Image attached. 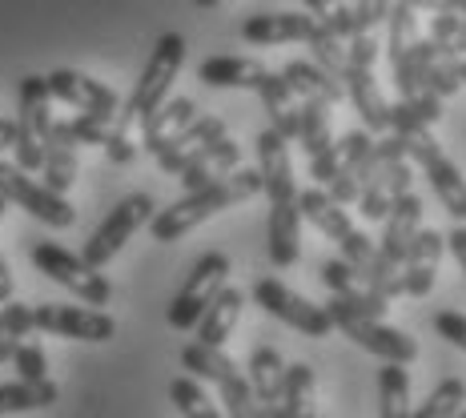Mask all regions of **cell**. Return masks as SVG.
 I'll return each mask as SVG.
<instances>
[{"mask_svg":"<svg viewBox=\"0 0 466 418\" xmlns=\"http://www.w3.org/2000/svg\"><path fill=\"white\" fill-rule=\"evenodd\" d=\"M261 189H266V186H261L258 165H254V169H233L229 178L213 181V186H206V189L181 193L173 206H165L161 213H153L149 233H153V241L169 246V241L186 238L189 229H198L201 221L218 218V213L229 209V206H241V201H249V198H254V193H261Z\"/></svg>","mask_w":466,"mask_h":418,"instance_id":"cell-1","label":"cell"},{"mask_svg":"<svg viewBox=\"0 0 466 418\" xmlns=\"http://www.w3.org/2000/svg\"><path fill=\"white\" fill-rule=\"evenodd\" d=\"M186 36L181 33H161L157 45H153L149 61H145V69L137 76V89H133V97L125 101L121 117L113 121V133H125V138H133V129H141L145 117H153V109L169 97V85L177 81L181 65H186Z\"/></svg>","mask_w":466,"mask_h":418,"instance_id":"cell-2","label":"cell"},{"mask_svg":"<svg viewBox=\"0 0 466 418\" xmlns=\"http://www.w3.org/2000/svg\"><path fill=\"white\" fill-rule=\"evenodd\" d=\"M298 206H302L306 221H314V229H322L329 241H338V246H342V258L358 270V274H362V278L370 274L378 246H374L370 233H362L354 221H350L346 206H338V201L329 198L322 186H309V189L298 193Z\"/></svg>","mask_w":466,"mask_h":418,"instance_id":"cell-3","label":"cell"},{"mask_svg":"<svg viewBox=\"0 0 466 418\" xmlns=\"http://www.w3.org/2000/svg\"><path fill=\"white\" fill-rule=\"evenodd\" d=\"M181 366H186L193 378L218 382L229 418H258V398H254V386H249V374L241 371L221 346H206V342L181 346Z\"/></svg>","mask_w":466,"mask_h":418,"instance_id":"cell-4","label":"cell"},{"mask_svg":"<svg viewBox=\"0 0 466 418\" xmlns=\"http://www.w3.org/2000/svg\"><path fill=\"white\" fill-rule=\"evenodd\" d=\"M53 93H48V81L36 73H28L16 81V165L21 169H41L45 165V145L48 133H53V109H48Z\"/></svg>","mask_w":466,"mask_h":418,"instance_id":"cell-5","label":"cell"},{"mask_svg":"<svg viewBox=\"0 0 466 418\" xmlns=\"http://www.w3.org/2000/svg\"><path fill=\"white\" fill-rule=\"evenodd\" d=\"M326 310H329V318H334V330H342L350 342H358L362 350H370V354L382 358V362L410 366L414 358H419V342H414L410 334H402V330L386 326L382 318L358 314V310H350L342 298H329Z\"/></svg>","mask_w":466,"mask_h":418,"instance_id":"cell-6","label":"cell"},{"mask_svg":"<svg viewBox=\"0 0 466 418\" xmlns=\"http://www.w3.org/2000/svg\"><path fill=\"white\" fill-rule=\"evenodd\" d=\"M229 281V254H221V250H209V254H201L193 261V270L181 281V290L173 294L169 302V326L173 330H193L201 322V314L218 302V294L226 290Z\"/></svg>","mask_w":466,"mask_h":418,"instance_id":"cell-7","label":"cell"},{"mask_svg":"<svg viewBox=\"0 0 466 418\" xmlns=\"http://www.w3.org/2000/svg\"><path fill=\"white\" fill-rule=\"evenodd\" d=\"M33 266L41 270L45 278H53L56 286H65L73 298H81V302H89L96 310L113 302V281L105 274H96L81 254H69V250L56 246V241H36L33 246Z\"/></svg>","mask_w":466,"mask_h":418,"instance_id":"cell-8","label":"cell"},{"mask_svg":"<svg viewBox=\"0 0 466 418\" xmlns=\"http://www.w3.org/2000/svg\"><path fill=\"white\" fill-rule=\"evenodd\" d=\"M153 221V198L149 193H129V198H121L116 206L105 213V221L89 233V241H85L81 258L89 261L93 270L109 266V261L125 250V241L133 238L141 226H149Z\"/></svg>","mask_w":466,"mask_h":418,"instance_id":"cell-9","label":"cell"},{"mask_svg":"<svg viewBox=\"0 0 466 418\" xmlns=\"http://www.w3.org/2000/svg\"><path fill=\"white\" fill-rule=\"evenodd\" d=\"M0 198H5L8 206H21L25 213H33L45 226L69 229L76 221V209L69 206V198L48 189L45 181H33L28 169H21L16 161H0Z\"/></svg>","mask_w":466,"mask_h":418,"instance_id":"cell-10","label":"cell"},{"mask_svg":"<svg viewBox=\"0 0 466 418\" xmlns=\"http://www.w3.org/2000/svg\"><path fill=\"white\" fill-rule=\"evenodd\" d=\"M402 138H406V149H410V161L426 173L431 189L439 193L442 209L451 213L454 221H466V178H462V169L442 153V145L434 141L431 129H422V133H402Z\"/></svg>","mask_w":466,"mask_h":418,"instance_id":"cell-11","label":"cell"},{"mask_svg":"<svg viewBox=\"0 0 466 418\" xmlns=\"http://www.w3.org/2000/svg\"><path fill=\"white\" fill-rule=\"evenodd\" d=\"M254 302L266 310L269 318H281V322L294 326L298 334H306V338H326L329 330H334V318H329L326 306L306 302L302 294H294L289 286H281L278 278L254 281Z\"/></svg>","mask_w":466,"mask_h":418,"instance_id":"cell-12","label":"cell"},{"mask_svg":"<svg viewBox=\"0 0 466 418\" xmlns=\"http://www.w3.org/2000/svg\"><path fill=\"white\" fill-rule=\"evenodd\" d=\"M36 334L48 338H73V342H109L116 334L113 314L96 306H61V302H41L33 306Z\"/></svg>","mask_w":466,"mask_h":418,"instance_id":"cell-13","label":"cell"},{"mask_svg":"<svg viewBox=\"0 0 466 418\" xmlns=\"http://www.w3.org/2000/svg\"><path fill=\"white\" fill-rule=\"evenodd\" d=\"M48 81V93L56 97V101H65L69 109L76 113H89L96 117V121H116L121 117V97H116L105 81H93V76H85V73H76V69H53L45 76Z\"/></svg>","mask_w":466,"mask_h":418,"instance_id":"cell-14","label":"cell"},{"mask_svg":"<svg viewBox=\"0 0 466 418\" xmlns=\"http://www.w3.org/2000/svg\"><path fill=\"white\" fill-rule=\"evenodd\" d=\"M414 189V169L410 158H398V161H382L370 153V169H366L362 193H358V209H362L366 221H386V213L402 193Z\"/></svg>","mask_w":466,"mask_h":418,"instance_id":"cell-15","label":"cell"},{"mask_svg":"<svg viewBox=\"0 0 466 418\" xmlns=\"http://www.w3.org/2000/svg\"><path fill=\"white\" fill-rule=\"evenodd\" d=\"M422 41L419 33V8L402 5L394 0L390 8V21H386V48H390V69H394V85H398V97H419L414 89V45Z\"/></svg>","mask_w":466,"mask_h":418,"instance_id":"cell-16","label":"cell"},{"mask_svg":"<svg viewBox=\"0 0 466 418\" xmlns=\"http://www.w3.org/2000/svg\"><path fill=\"white\" fill-rule=\"evenodd\" d=\"M370 153H374L370 129H350L346 138H338V173L326 186V193L338 201V206H354L358 201L366 169H370Z\"/></svg>","mask_w":466,"mask_h":418,"instance_id":"cell-17","label":"cell"},{"mask_svg":"<svg viewBox=\"0 0 466 418\" xmlns=\"http://www.w3.org/2000/svg\"><path fill=\"white\" fill-rule=\"evenodd\" d=\"M258 173H261V193L269 198V206L281 201H298V181H294V161H289V141L278 129L258 133Z\"/></svg>","mask_w":466,"mask_h":418,"instance_id":"cell-18","label":"cell"},{"mask_svg":"<svg viewBox=\"0 0 466 418\" xmlns=\"http://www.w3.org/2000/svg\"><path fill=\"white\" fill-rule=\"evenodd\" d=\"M446 238L439 229H419V238L410 241L402 258V270H398V290L402 298H426L434 290V278H439V261H442Z\"/></svg>","mask_w":466,"mask_h":418,"instance_id":"cell-19","label":"cell"},{"mask_svg":"<svg viewBox=\"0 0 466 418\" xmlns=\"http://www.w3.org/2000/svg\"><path fill=\"white\" fill-rule=\"evenodd\" d=\"M322 25L309 13H258L241 21V41L249 45H306L314 28Z\"/></svg>","mask_w":466,"mask_h":418,"instance_id":"cell-20","label":"cell"},{"mask_svg":"<svg viewBox=\"0 0 466 418\" xmlns=\"http://www.w3.org/2000/svg\"><path fill=\"white\" fill-rule=\"evenodd\" d=\"M218 138H226V121H221L218 113H198L186 129L173 133V138L161 145L153 161H157V169H165V173H181L193 161V153L206 149V145Z\"/></svg>","mask_w":466,"mask_h":418,"instance_id":"cell-21","label":"cell"},{"mask_svg":"<svg viewBox=\"0 0 466 418\" xmlns=\"http://www.w3.org/2000/svg\"><path fill=\"white\" fill-rule=\"evenodd\" d=\"M241 158H246V153H241L238 141H233V138H218V141H209L206 149L193 153V161L177 173V181L186 186V193L206 189V186H213V181L229 178L233 169H241Z\"/></svg>","mask_w":466,"mask_h":418,"instance_id":"cell-22","label":"cell"},{"mask_svg":"<svg viewBox=\"0 0 466 418\" xmlns=\"http://www.w3.org/2000/svg\"><path fill=\"white\" fill-rule=\"evenodd\" d=\"M346 97L358 113H362L366 129L370 133H390V101L378 89V76H374V65H346Z\"/></svg>","mask_w":466,"mask_h":418,"instance_id":"cell-23","label":"cell"},{"mask_svg":"<svg viewBox=\"0 0 466 418\" xmlns=\"http://www.w3.org/2000/svg\"><path fill=\"white\" fill-rule=\"evenodd\" d=\"M76 169H81V141H76L69 121H53V133H48L45 145V186L56 193H69L76 181Z\"/></svg>","mask_w":466,"mask_h":418,"instance_id":"cell-24","label":"cell"},{"mask_svg":"<svg viewBox=\"0 0 466 418\" xmlns=\"http://www.w3.org/2000/svg\"><path fill=\"white\" fill-rule=\"evenodd\" d=\"M249 386L258 398V418H281V391H286V362L274 346H258L249 358Z\"/></svg>","mask_w":466,"mask_h":418,"instance_id":"cell-25","label":"cell"},{"mask_svg":"<svg viewBox=\"0 0 466 418\" xmlns=\"http://www.w3.org/2000/svg\"><path fill=\"white\" fill-rule=\"evenodd\" d=\"M258 97L269 113V129H278L286 141H298V133H302V97L289 89L286 76L266 73V81L258 85Z\"/></svg>","mask_w":466,"mask_h":418,"instance_id":"cell-26","label":"cell"},{"mask_svg":"<svg viewBox=\"0 0 466 418\" xmlns=\"http://www.w3.org/2000/svg\"><path fill=\"white\" fill-rule=\"evenodd\" d=\"M281 76H286L289 89L302 97V101H322L329 109H338L342 101H350L346 81H338L334 73H326L322 65H314V61H289L286 69H281Z\"/></svg>","mask_w":466,"mask_h":418,"instance_id":"cell-27","label":"cell"},{"mask_svg":"<svg viewBox=\"0 0 466 418\" xmlns=\"http://www.w3.org/2000/svg\"><path fill=\"white\" fill-rule=\"evenodd\" d=\"M266 73L269 69L258 56H206L198 65V76L209 89H258Z\"/></svg>","mask_w":466,"mask_h":418,"instance_id":"cell-28","label":"cell"},{"mask_svg":"<svg viewBox=\"0 0 466 418\" xmlns=\"http://www.w3.org/2000/svg\"><path fill=\"white\" fill-rule=\"evenodd\" d=\"M193 117H198V105H193L189 97H165L157 109H153V117H145V125H141V149L149 153V158H157L161 145L169 141L173 133L186 129Z\"/></svg>","mask_w":466,"mask_h":418,"instance_id":"cell-29","label":"cell"},{"mask_svg":"<svg viewBox=\"0 0 466 418\" xmlns=\"http://www.w3.org/2000/svg\"><path fill=\"white\" fill-rule=\"evenodd\" d=\"M241 310H246V294H241V290H233V286H226V290L218 294V302H213L206 314H201V322H198V342H206V346H226L229 334H233V326H238V318H241Z\"/></svg>","mask_w":466,"mask_h":418,"instance_id":"cell-30","label":"cell"},{"mask_svg":"<svg viewBox=\"0 0 466 418\" xmlns=\"http://www.w3.org/2000/svg\"><path fill=\"white\" fill-rule=\"evenodd\" d=\"M281 418H318V382L314 366H286V391H281Z\"/></svg>","mask_w":466,"mask_h":418,"instance_id":"cell-31","label":"cell"},{"mask_svg":"<svg viewBox=\"0 0 466 418\" xmlns=\"http://www.w3.org/2000/svg\"><path fill=\"white\" fill-rule=\"evenodd\" d=\"M442 117V97L419 93V97H398L390 105V133H422L434 129Z\"/></svg>","mask_w":466,"mask_h":418,"instance_id":"cell-32","label":"cell"},{"mask_svg":"<svg viewBox=\"0 0 466 418\" xmlns=\"http://www.w3.org/2000/svg\"><path fill=\"white\" fill-rule=\"evenodd\" d=\"M410 374L398 362H382L378 371V418H410Z\"/></svg>","mask_w":466,"mask_h":418,"instance_id":"cell-33","label":"cell"},{"mask_svg":"<svg viewBox=\"0 0 466 418\" xmlns=\"http://www.w3.org/2000/svg\"><path fill=\"white\" fill-rule=\"evenodd\" d=\"M334 109L322 101H302V133H298V145L306 149V158H322L326 149H334Z\"/></svg>","mask_w":466,"mask_h":418,"instance_id":"cell-34","label":"cell"},{"mask_svg":"<svg viewBox=\"0 0 466 418\" xmlns=\"http://www.w3.org/2000/svg\"><path fill=\"white\" fill-rule=\"evenodd\" d=\"M56 403V382H0V414H28V411H45Z\"/></svg>","mask_w":466,"mask_h":418,"instance_id":"cell-35","label":"cell"},{"mask_svg":"<svg viewBox=\"0 0 466 418\" xmlns=\"http://www.w3.org/2000/svg\"><path fill=\"white\" fill-rule=\"evenodd\" d=\"M309 56H314V65H322L326 73H334L338 81L346 76V65H350V41H342V36L334 33V28L318 25L314 36H309Z\"/></svg>","mask_w":466,"mask_h":418,"instance_id":"cell-36","label":"cell"},{"mask_svg":"<svg viewBox=\"0 0 466 418\" xmlns=\"http://www.w3.org/2000/svg\"><path fill=\"white\" fill-rule=\"evenodd\" d=\"M462 406H466V382L462 378H442L410 418H454Z\"/></svg>","mask_w":466,"mask_h":418,"instance_id":"cell-37","label":"cell"},{"mask_svg":"<svg viewBox=\"0 0 466 418\" xmlns=\"http://www.w3.org/2000/svg\"><path fill=\"white\" fill-rule=\"evenodd\" d=\"M169 398H173V406H177L186 418H229V414H221L218 406L209 403L206 391L198 386V378H193V374L173 378V382H169Z\"/></svg>","mask_w":466,"mask_h":418,"instance_id":"cell-38","label":"cell"},{"mask_svg":"<svg viewBox=\"0 0 466 418\" xmlns=\"http://www.w3.org/2000/svg\"><path fill=\"white\" fill-rule=\"evenodd\" d=\"M302 5H306L309 16H318L326 28H334L342 41L354 36V8H350L346 0H302Z\"/></svg>","mask_w":466,"mask_h":418,"instance_id":"cell-39","label":"cell"},{"mask_svg":"<svg viewBox=\"0 0 466 418\" xmlns=\"http://www.w3.org/2000/svg\"><path fill=\"white\" fill-rule=\"evenodd\" d=\"M13 366H16V378H25V382H45V378H48V358H45L41 342H33V338L16 342Z\"/></svg>","mask_w":466,"mask_h":418,"instance_id":"cell-40","label":"cell"},{"mask_svg":"<svg viewBox=\"0 0 466 418\" xmlns=\"http://www.w3.org/2000/svg\"><path fill=\"white\" fill-rule=\"evenodd\" d=\"M33 330H36L33 306H25V302H5L0 306V338H8V342H25Z\"/></svg>","mask_w":466,"mask_h":418,"instance_id":"cell-41","label":"cell"},{"mask_svg":"<svg viewBox=\"0 0 466 418\" xmlns=\"http://www.w3.org/2000/svg\"><path fill=\"white\" fill-rule=\"evenodd\" d=\"M322 281L334 294H354V290L362 286V274H358L346 258H329V261H322Z\"/></svg>","mask_w":466,"mask_h":418,"instance_id":"cell-42","label":"cell"},{"mask_svg":"<svg viewBox=\"0 0 466 418\" xmlns=\"http://www.w3.org/2000/svg\"><path fill=\"white\" fill-rule=\"evenodd\" d=\"M69 125H73V133H76V141L81 145H105L109 141V133H113L109 121H96V117H89V113L69 117Z\"/></svg>","mask_w":466,"mask_h":418,"instance_id":"cell-43","label":"cell"},{"mask_svg":"<svg viewBox=\"0 0 466 418\" xmlns=\"http://www.w3.org/2000/svg\"><path fill=\"white\" fill-rule=\"evenodd\" d=\"M434 330L446 338L451 346L466 350V314H454V310H439L434 314Z\"/></svg>","mask_w":466,"mask_h":418,"instance_id":"cell-44","label":"cell"},{"mask_svg":"<svg viewBox=\"0 0 466 418\" xmlns=\"http://www.w3.org/2000/svg\"><path fill=\"white\" fill-rule=\"evenodd\" d=\"M446 246H451L454 261H459V266H462V274H466V226H454L451 233H446Z\"/></svg>","mask_w":466,"mask_h":418,"instance_id":"cell-45","label":"cell"},{"mask_svg":"<svg viewBox=\"0 0 466 418\" xmlns=\"http://www.w3.org/2000/svg\"><path fill=\"white\" fill-rule=\"evenodd\" d=\"M16 145V117H0V153Z\"/></svg>","mask_w":466,"mask_h":418,"instance_id":"cell-46","label":"cell"},{"mask_svg":"<svg viewBox=\"0 0 466 418\" xmlns=\"http://www.w3.org/2000/svg\"><path fill=\"white\" fill-rule=\"evenodd\" d=\"M13 302V274H8V261H5V250H0V306Z\"/></svg>","mask_w":466,"mask_h":418,"instance_id":"cell-47","label":"cell"},{"mask_svg":"<svg viewBox=\"0 0 466 418\" xmlns=\"http://www.w3.org/2000/svg\"><path fill=\"white\" fill-rule=\"evenodd\" d=\"M13 354H16V342H8V338H0V366H5V362H13Z\"/></svg>","mask_w":466,"mask_h":418,"instance_id":"cell-48","label":"cell"},{"mask_svg":"<svg viewBox=\"0 0 466 418\" xmlns=\"http://www.w3.org/2000/svg\"><path fill=\"white\" fill-rule=\"evenodd\" d=\"M193 5H198V8H213V5H218V0H193Z\"/></svg>","mask_w":466,"mask_h":418,"instance_id":"cell-49","label":"cell"},{"mask_svg":"<svg viewBox=\"0 0 466 418\" xmlns=\"http://www.w3.org/2000/svg\"><path fill=\"white\" fill-rule=\"evenodd\" d=\"M5 209H8V201H5V198H0V218H5Z\"/></svg>","mask_w":466,"mask_h":418,"instance_id":"cell-50","label":"cell"},{"mask_svg":"<svg viewBox=\"0 0 466 418\" xmlns=\"http://www.w3.org/2000/svg\"><path fill=\"white\" fill-rule=\"evenodd\" d=\"M454 418H466V406H462V411H459V414H454Z\"/></svg>","mask_w":466,"mask_h":418,"instance_id":"cell-51","label":"cell"}]
</instances>
